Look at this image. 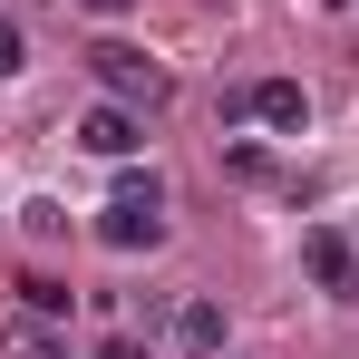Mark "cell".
Masks as SVG:
<instances>
[{
    "label": "cell",
    "instance_id": "cell-1",
    "mask_svg": "<svg viewBox=\"0 0 359 359\" xmlns=\"http://www.w3.org/2000/svg\"><path fill=\"white\" fill-rule=\"evenodd\" d=\"M97 243H107V252H156V243H165V184L126 175L117 194H107V214H97Z\"/></svg>",
    "mask_w": 359,
    "mask_h": 359
},
{
    "label": "cell",
    "instance_id": "cell-2",
    "mask_svg": "<svg viewBox=\"0 0 359 359\" xmlns=\"http://www.w3.org/2000/svg\"><path fill=\"white\" fill-rule=\"evenodd\" d=\"M88 68H97V88H107V97H126V107H156V97H165V68L146 59V49H126V39H97V49H88Z\"/></svg>",
    "mask_w": 359,
    "mask_h": 359
},
{
    "label": "cell",
    "instance_id": "cell-3",
    "mask_svg": "<svg viewBox=\"0 0 359 359\" xmlns=\"http://www.w3.org/2000/svg\"><path fill=\"white\" fill-rule=\"evenodd\" d=\"M165 350H175V359H214V350H224V301L184 292L175 311H165Z\"/></svg>",
    "mask_w": 359,
    "mask_h": 359
},
{
    "label": "cell",
    "instance_id": "cell-4",
    "mask_svg": "<svg viewBox=\"0 0 359 359\" xmlns=\"http://www.w3.org/2000/svg\"><path fill=\"white\" fill-rule=\"evenodd\" d=\"M301 262H311V282H320L330 301H359V243H350V233L311 224V233H301Z\"/></svg>",
    "mask_w": 359,
    "mask_h": 359
},
{
    "label": "cell",
    "instance_id": "cell-5",
    "mask_svg": "<svg viewBox=\"0 0 359 359\" xmlns=\"http://www.w3.org/2000/svg\"><path fill=\"white\" fill-rule=\"evenodd\" d=\"M78 146H88V156H136V146H146V117H136L126 97H97V107L78 117Z\"/></svg>",
    "mask_w": 359,
    "mask_h": 359
},
{
    "label": "cell",
    "instance_id": "cell-6",
    "mask_svg": "<svg viewBox=\"0 0 359 359\" xmlns=\"http://www.w3.org/2000/svg\"><path fill=\"white\" fill-rule=\"evenodd\" d=\"M252 97V117L272 126V136H301L311 126V97H301V78H262V88H243Z\"/></svg>",
    "mask_w": 359,
    "mask_h": 359
},
{
    "label": "cell",
    "instance_id": "cell-7",
    "mask_svg": "<svg viewBox=\"0 0 359 359\" xmlns=\"http://www.w3.org/2000/svg\"><path fill=\"white\" fill-rule=\"evenodd\" d=\"M0 359H68V340H59V320H39V311H20V320L0 330Z\"/></svg>",
    "mask_w": 359,
    "mask_h": 359
},
{
    "label": "cell",
    "instance_id": "cell-8",
    "mask_svg": "<svg viewBox=\"0 0 359 359\" xmlns=\"http://www.w3.org/2000/svg\"><path fill=\"white\" fill-rule=\"evenodd\" d=\"M20 301H29V311H39V320H68V282H49V272H29V282H20Z\"/></svg>",
    "mask_w": 359,
    "mask_h": 359
},
{
    "label": "cell",
    "instance_id": "cell-9",
    "mask_svg": "<svg viewBox=\"0 0 359 359\" xmlns=\"http://www.w3.org/2000/svg\"><path fill=\"white\" fill-rule=\"evenodd\" d=\"M20 224H29V233H39V243H49V233H68V214H59V204H49V194H29V204H20Z\"/></svg>",
    "mask_w": 359,
    "mask_h": 359
},
{
    "label": "cell",
    "instance_id": "cell-10",
    "mask_svg": "<svg viewBox=\"0 0 359 359\" xmlns=\"http://www.w3.org/2000/svg\"><path fill=\"white\" fill-rule=\"evenodd\" d=\"M20 68H29L20 59V20H0V78H20Z\"/></svg>",
    "mask_w": 359,
    "mask_h": 359
},
{
    "label": "cell",
    "instance_id": "cell-11",
    "mask_svg": "<svg viewBox=\"0 0 359 359\" xmlns=\"http://www.w3.org/2000/svg\"><path fill=\"white\" fill-rule=\"evenodd\" d=\"M97 359H146V350H136V340H107V350H97Z\"/></svg>",
    "mask_w": 359,
    "mask_h": 359
},
{
    "label": "cell",
    "instance_id": "cell-12",
    "mask_svg": "<svg viewBox=\"0 0 359 359\" xmlns=\"http://www.w3.org/2000/svg\"><path fill=\"white\" fill-rule=\"evenodd\" d=\"M88 10H126V0H88Z\"/></svg>",
    "mask_w": 359,
    "mask_h": 359
}]
</instances>
